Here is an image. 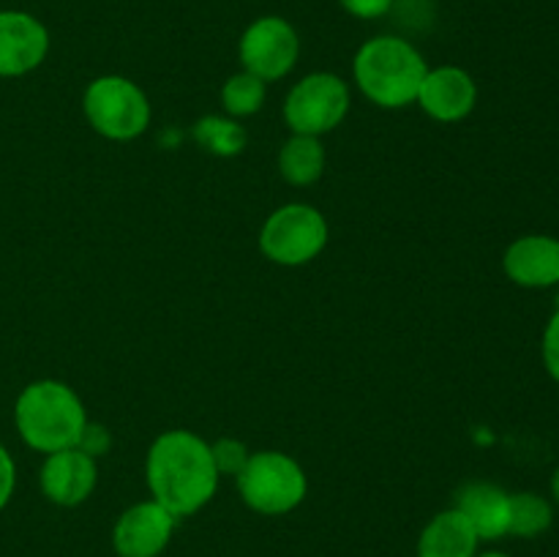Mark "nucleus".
<instances>
[{
	"mask_svg": "<svg viewBox=\"0 0 559 557\" xmlns=\"http://www.w3.org/2000/svg\"><path fill=\"white\" fill-rule=\"evenodd\" d=\"M145 481L153 500L183 519L216 497L222 475L213 462L211 442L189 429H169L147 448Z\"/></svg>",
	"mask_w": 559,
	"mask_h": 557,
	"instance_id": "1",
	"label": "nucleus"
},
{
	"mask_svg": "<svg viewBox=\"0 0 559 557\" xmlns=\"http://www.w3.org/2000/svg\"><path fill=\"white\" fill-rule=\"evenodd\" d=\"M91 424L80 393L63 380L27 382L14 402V426L22 442L38 453H55L80 446Z\"/></svg>",
	"mask_w": 559,
	"mask_h": 557,
	"instance_id": "2",
	"label": "nucleus"
},
{
	"mask_svg": "<svg viewBox=\"0 0 559 557\" xmlns=\"http://www.w3.org/2000/svg\"><path fill=\"white\" fill-rule=\"evenodd\" d=\"M429 63L415 44L402 36H374L353 58L358 91L380 109H404L415 104Z\"/></svg>",
	"mask_w": 559,
	"mask_h": 557,
	"instance_id": "3",
	"label": "nucleus"
},
{
	"mask_svg": "<svg viewBox=\"0 0 559 557\" xmlns=\"http://www.w3.org/2000/svg\"><path fill=\"white\" fill-rule=\"evenodd\" d=\"M235 484L240 500L262 517H284L309 495L304 464L284 451L251 453L246 467L235 475Z\"/></svg>",
	"mask_w": 559,
	"mask_h": 557,
	"instance_id": "4",
	"label": "nucleus"
},
{
	"mask_svg": "<svg viewBox=\"0 0 559 557\" xmlns=\"http://www.w3.org/2000/svg\"><path fill=\"white\" fill-rule=\"evenodd\" d=\"M82 112L96 134L112 142H131L151 126V102L134 80L120 74L96 76L82 93Z\"/></svg>",
	"mask_w": 559,
	"mask_h": 557,
	"instance_id": "5",
	"label": "nucleus"
},
{
	"mask_svg": "<svg viewBox=\"0 0 559 557\" xmlns=\"http://www.w3.org/2000/svg\"><path fill=\"white\" fill-rule=\"evenodd\" d=\"M328 218L309 202H287L265 218L260 251L282 268L309 265L328 246Z\"/></svg>",
	"mask_w": 559,
	"mask_h": 557,
	"instance_id": "6",
	"label": "nucleus"
},
{
	"mask_svg": "<svg viewBox=\"0 0 559 557\" xmlns=\"http://www.w3.org/2000/svg\"><path fill=\"white\" fill-rule=\"evenodd\" d=\"M353 93L333 71H311L300 76L284 96V120L293 134L325 137L347 118Z\"/></svg>",
	"mask_w": 559,
	"mask_h": 557,
	"instance_id": "7",
	"label": "nucleus"
},
{
	"mask_svg": "<svg viewBox=\"0 0 559 557\" xmlns=\"http://www.w3.org/2000/svg\"><path fill=\"white\" fill-rule=\"evenodd\" d=\"M238 58L243 71L262 82H278L298 66L300 36L284 16H257L238 42Z\"/></svg>",
	"mask_w": 559,
	"mask_h": 557,
	"instance_id": "8",
	"label": "nucleus"
},
{
	"mask_svg": "<svg viewBox=\"0 0 559 557\" xmlns=\"http://www.w3.org/2000/svg\"><path fill=\"white\" fill-rule=\"evenodd\" d=\"M178 517L158 506L156 500H142L126 508L112 528V549L118 557H158L175 535Z\"/></svg>",
	"mask_w": 559,
	"mask_h": 557,
	"instance_id": "9",
	"label": "nucleus"
},
{
	"mask_svg": "<svg viewBox=\"0 0 559 557\" xmlns=\"http://www.w3.org/2000/svg\"><path fill=\"white\" fill-rule=\"evenodd\" d=\"M98 462L80 446L63 448L44 457L38 486L44 497L60 508H76L96 491Z\"/></svg>",
	"mask_w": 559,
	"mask_h": 557,
	"instance_id": "10",
	"label": "nucleus"
},
{
	"mask_svg": "<svg viewBox=\"0 0 559 557\" xmlns=\"http://www.w3.org/2000/svg\"><path fill=\"white\" fill-rule=\"evenodd\" d=\"M415 104L437 123H459L475 112L478 82L462 66H435L426 71Z\"/></svg>",
	"mask_w": 559,
	"mask_h": 557,
	"instance_id": "11",
	"label": "nucleus"
},
{
	"mask_svg": "<svg viewBox=\"0 0 559 557\" xmlns=\"http://www.w3.org/2000/svg\"><path fill=\"white\" fill-rule=\"evenodd\" d=\"M49 55V31L38 16L0 9V76H25Z\"/></svg>",
	"mask_w": 559,
	"mask_h": 557,
	"instance_id": "12",
	"label": "nucleus"
},
{
	"mask_svg": "<svg viewBox=\"0 0 559 557\" xmlns=\"http://www.w3.org/2000/svg\"><path fill=\"white\" fill-rule=\"evenodd\" d=\"M502 271L524 289H549L559 284V238L530 233L511 240L502 254Z\"/></svg>",
	"mask_w": 559,
	"mask_h": 557,
	"instance_id": "13",
	"label": "nucleus"
},
{
	"mask_svg": "<svg viewBox=\"0 0 559 557\" xmlns=\"http://www.w3.org/2000/svg\"><path fill=\"white\" fill-rule=\"evenodd\" d=\"M453 508L473 524L480 541H500L511 524V491L491 481H467L453 495Z\"/></svg>",
	"mask_w": 559,
	"mask_h": 557,
	"instance_id": "14",
	"label": "nucleus"
},
{
	"mask_svg": "<svg viewBox=\"0 0 559 557\" xmlns=\"http://www.w3.org/2000/svg\"><path fill=\"white\" fill-rule=\"evenodd\" d=\"M480 538L473 524L456 511L445 508L426 522L418 538V557H475Z\"/></svg>",
	"mask_w": 559,
	"mask_h": 557,
	"instance_id": "15",
	"label": "nucleus"
},
{
	"mask_svg": "<svg viewBox=\"0 0 559 557\" xmlns=\"http://www.w3.org/2000/svg\"><path fill=\"white\" fill-rule=\"evenodd\" d=\"M278 173L289 186H314L325 173V147L320 137L289 134L278 147Z\"/></svg>",
	"mask_w": 559,
	"mask_h": 557,
	"instance_id": "16",
	"label": "nucleus"
},
{
	"mask_svg": "<svg viewBox=\"0 0 559 557\" xmlns=\"http://www.w3.org/2000/svg\"><path fill=\"white\" fill-rule=\"evenodd\" d=\"M555 524V502L538 491H513L511 495V524L508 535L516 538H538Z\"/></svg>",
	"mask_w": 559,
	"mask_h": 557,
	"instance_id": "17",
	"label": "nucleus"
},
{
	"mask_svg": "<svg viewBox=\"0 0 559 557\" xmlns=\"http://www.w3.org/2000/svg\"><path fill=\"white\" fill-rule=\"evenodd\" d=\"M194 140L200 142L202 151L218 158H229L243 153L249 134L240 126V120L229 118V115H205L194 123Z\"/></svg>",
	"mask_w": 559,
	"mask_h": 557,
	"instance_id": "18",
	"label": "nucleus"
},
{
	"mask_svg": "<svg viewBox=\"0 0 559 557\" xmlns=\"http://www.w3.org/2000/svg\"><path fill=\"white\" fill-rule=\"evenodd\" d=\"M265 98L267 82L249 74V71H238V74L227 76V82L222 85L224 115H229V118L235 120L251 118V115L260 112V109L265 107Z\"/></svg>",
	"mask_w": 559,
	"mask_h": 557,
	"instance_id": "19",
	"label": "nucleus"
},
{
	"mask_svg": "<svg viewBox=\"0 0 559 557\" xmlns=\"http://www.w3.org/2000/svg\"><path fill=\"white\" fill-rule=\"evenodd\" d=\"M211 453H213V462H216V470L222 478L224 475L235 478V475L246 467V462H249V457H251V451L246 448V442L235 440V437H218L216 442H211Z\"/></svg>",
	"mask_w": 559,
	"mask_h": 557,
	"instance_id": "20",
	"label": "nucleus"
},
{
	"mask_svg": "<svg viewBox=\"0 0 559 557\" xmlns=\"http://www.w3.org/2000/svg\"><path fill=\"white\" fill-rule=\"evenodd\" d=\"M540 358H544L546 371L555 382H559V309L549 317L540 339Z\"/></svg>",
	"mask_w": 559,
	"mask_h": 557,
	"instance_id": "21",
	"label": "nucleus"
},
{
	"mask_svg": "<svg viewBox=\"0 0 559 557\" xmlns=\"http://www.w3.org/2000/svg\"><path fill=\"white\" fill-rule=\"evenodd\" d=\"M338 3L355 20H380L393 9V0H338Z\"/></svg>",
	"mask_w": 559,
	"mask_h": 557,
	"instance_id": "22",
	"label": "nucleus"
},
{
	"mask_svg": "<svg viewBox=\"0 0 559 557\" xmlns=\"http://www.w3.org/2000/svg\"><path fill=\"white\" fill-rule=\"evenodd\" d=\"M16 489V464L14 457L9 453V448L0 442V511L11 502Z\"/></svg>",
	"mask_w": 559,
	"mask_h": 557,
	"instance_id": "23",
	"label": "nucleus"
},
{
	"mask_svg": "<svg viewBox=\"0 0 559 557\" xmlns=\"http://www.w3.org/2000/svg\"><path fill=\"white\" fill-rule=\"evenodd\" d=\"M109 446H112V437H109V431L104 429V426L98 424H87L85 431H82V440H80V448L85 453H91L93 459L104 457V453L109 451Z\"/></svg>",
	"mask_w": 559,
	"mask_h": 557,
	"instance_id": "24",
	"label": "nucleus"
},
{
	"mask_svg": "<svg viewBox=\"0 0 559 557\" xmlns=\"http://www.w3.org/2000/svg\"><path fill=\"white\" fill-rule=\"evenodd\" d=\"M549 489H551V502L559 506V467L551 473V481H549Z\"/></svg>",
	"mask_w": 559,
	"mask_h": 557,
	"instance_id": "25",
	"label": "nucleus"
},
{
	"mask_svg": "<svg viewBox=\"0 0 559 557\" xmlns=\"http://www.w3.org/2000/svg\"><path fill=\"white\" fill-rule=\"evenodd\" d=\"M475 557H511V555H508V552L491 549V552H478V555H475Z\"/></svg>",
	"mask_w": 559,
	"mask_h": 557,
	"instance_id": "26",
	"label": "nucleus"
}]
</instances>
